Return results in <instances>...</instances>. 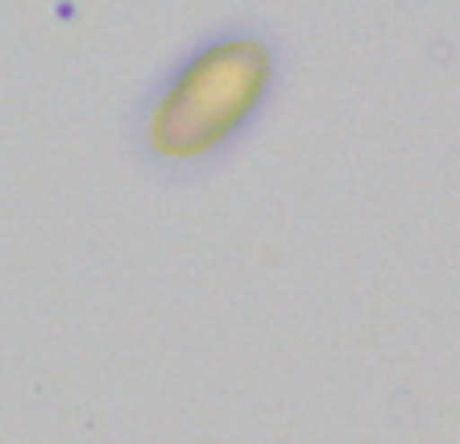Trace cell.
Here are the masks:
<instances>
[{
  "label": "cell",
  "instance_id": "1",
  "mask_svg": "<svg viewBox=\"0 0 460 444\" xmlns=\"http://www.w3.org/2000/svg\"><path fill=\"white\" fill-rule=\"evenodd\" d=\"M270 75L274 63L257 38H220L195 50L146 112V150L171 166L204 163L261 109Z\"/></svg>",
  "mask_w": 460,
  "mask_h": 444
}]
</instances>
